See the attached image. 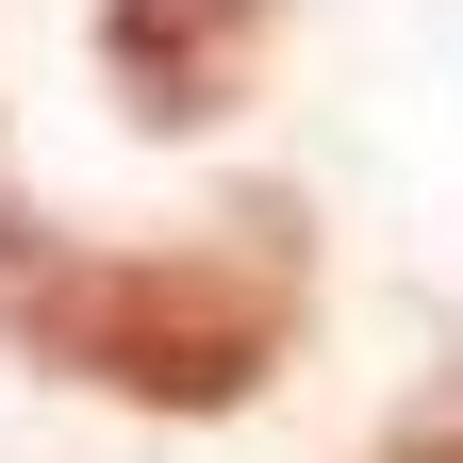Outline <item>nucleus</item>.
I'll list each match as a JSON object with an SVG mask.
<instances>
[{"label":"nucleus","mask_w":463,"mask_h":463,"mask_svg":"<svg viewBox=\"0 0 463 463\" xmlns=\"http://www.w3.org/2000/svg\"><path fill=\"white\" fill-rule=\"evenodd\" d=\"M381 463H463V397H430V414H414V430H397Z\"/></svg>","instance_id":"7ed1b4c3"},{"label":"nucleus","mask_w":463,"mask_h":463,"mask_svg":"<svg viewBox=\"0 0 463 463\" xmlns=\"http://www.w3.org/2000/svg\"><path fill=\"white\" fill-rule=\"evenodd\" d=\"M298 215L249 199L232 232H165V249H67V265H0V331L50 381H99L133 414H249L298 347Z\"/></svg>","instance_id":"f257e3e1"},{"label":"nucleus","mask_w":463,"mask_h":463,"mask_svg":"<svg viewBox=\"0 0 463 463\" xmlns=\"http://www.w3.org/2000/svg\"><path fill=\"white\" fill-rule=\"evenodd\" d=\"M281 0H99V83L133 133H215L265 99Z\"/></svg>","instance_id":"f03ea898"}]
</instances>
